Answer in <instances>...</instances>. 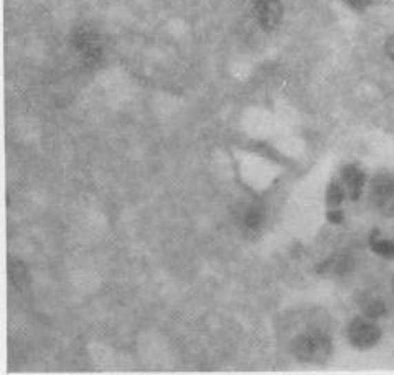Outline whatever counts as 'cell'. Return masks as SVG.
Instances as JSON below:
<instances>
[{"instance_id": "6da1fadb", "label": "cell", "mask_w": 394, "mask_h": 375, "mask_svg": "<svg viewBox=\"0 0 394 375\" xmlns=\"http://www.w3.org/2000/svg\"><path fill=\"white\" fill-rule=\"evenodd\" d=\"M330 338L324 332L315 331L308 332V334H302L294 339L292 343V354L295 359L302 362H325L330 356Z\"/></svg>"}, {"instance_id": "7a4b0ae2", "label": "cell", "mask_w": 394, "mask_h": 375, "mask_svg": "<svg viewBox=\"0 0 394 375\" xmlns=\"http://www.w3.org/2000/svg\"><path fill=\"white\" fill-rule=\"evenodd\" d=\"M73 45L76 51L81 54L83 61L88 65H95L103 57V45L97 32L90 25H81L75 30L73 33Z\"/></svg>"}, {"instance_id": "3957f363", "label": "cell", "mask_w": 394, "mask_h": 375, "mask_svg": "<svg viewBox=\"0 0 394 375\" xmlns=\"http://www.w3.org/2000/svg\"><path fill=\"white\" fill-rule=\"evenodd\" d=\"M350 343L358 349H370L378 344L381 330L368 318H355L348 327Z\"/></svg>"}, {"instance_id": "277c9868", "label": "cell", "mask_w": 394, "mask_h": 375, "mask_svg": "<svg viewBox=\"0 0 394 375\" xmlns=\"http://www.w3.org/2000/svg\"><path fill=\"white\" fill-rule=\"evenodd\" d=\"M284 8L281 0H257L256 2V17L257 22L264 30H274L281 23Z\"/></svg>"}, {"instance_id": "5b68a950", "label": "cell", "mask_w": 394, "mask_h": 375, "mask_svg": "<svg viewBox=\"0 0 394 375\" xmlns=\"http://www.w3.org/2000/svg\"><path fill=\"white\" fill-rule=\"evenodd\" d=\"M342 180L343 185H345L346 191H348L351 199H359V196L363 193L364 183H366V176L358 166L348 165L343 168L342 172Z\"/></svg>"}, {"instance_id": "8992f818", "label": "cell", "mask_w": 394, "mask_h": 375, "mask_svg": "<svg viewBox=\"0 0 394 375\" xmlns=\"http://www.w3.org/2000/svg\"><path fill=\"white\" fill-rule=\"evenodd\" d=\"M355 267V260L350 257V255H340V257H333L328 259L327 262L322 263V267H319V274H324V272H333L337 275H345L348 272L353 270Z\"/></svg>"}, {"instance_id": "52a82bcc", "label": "cell", "mask_w": 394, "mask_h": 375, "mask_svg": "<svg viewBox=\"0 0 394 375\" xmlns=\"http://www.w3.org/2000/svg\"><path fill=\"white\" fill-rule=\"evenodd\" d=\"M8 274H10V281L17 290H23L30 281L28 270L25 263L19 259H10V265H8Z\"/></svg>"}, {"instance_id": "ba28073f", "label": "cell", "mask_w": 394, "mask_h": 375, "mask_svg": "<svg viewBox=\"0 0 394 375\" xmlns=\"http://www.w3.org/2000/svg\"><path fill=\"white\" fill-rule=\"evenodd\" d=\"M373 196L375 201L380 198H386V196L394 194V178L391 174H378L371 183Z\"/></svg>"}, {"instance_id": "9c48e42d", "label": "cell", "mask_w": 394, "mask_h": 375, "mask_svg": "<svg viewBox=\"0 0 394 375\" xmlns=\"http://www.w3.org/2000/svg\"><path fill=\"white\" fill-rule=\"evenodd\" d=\"M359 306H362L366 318H380L386 313V306H384L383 301L371 295H364L362 300H359Z\"/></svg>"}, {"instance_id": "30bf717a", "label": "cell", "mask_w": 394, "mask_h": 375, "mask_svg": "<svg viewBox=\"0 0 394 375\" xmlns=\"http://www.w3.org/2000/svg\"><path fill=\"white\" fill-rule=\"evenodd\" d=\"M370 245L376 254L381 257L394 259V241H384L378 236V231H375L370 237Z\"/></svg>"}, {"instance_id": "8fae6325", "label": "cell", "mask_w": 394, "mask_h": 375, "mask_svg": "<svg viewBox=\"0 0 394 375\" xmlns=\"http://www.w3.org/2000/svg\"><path fill=\"white\" fill-rule=\"evenodd\" d=\"M262 217H264V212H262L261 207L253 206L244 212L243 223L248 229H257L262 223Z\"/></svg>"}, {"instance_id": "7c38bea8", "label": "cell", "mask_w": 394, "mask_h": 375, "mask_svg": "<svg viewBox=\"0 0 394 375\" xmlns=\"http://www.w3.org/2000/svg\"><path fill=\"white\" fill-rule=\"evenodd\" d=\"M343 196H345V191H343L340 183L337 181L330 183L327 188V203L330 206H338V204H342Z\"/></svg>"}, {"instance_id": "4fadbf2b", "label": "cell", "mask_w": 394, "mask_h": 375, "mask_svg": "<svg viewBox=\"0 0 394 375\" xmlns=\"http://www.w3.org/2000/svg\"><path fill=\"white\" fill-rule=\"evenodd\" d=\"M376 204L384 216H394V194L376 199Z\"/></svg>"}, {"instance_id": "5bb4252c", "label": "cell", "mask_w": 394, "mask_h": 375, "mask_svg": "<svg viewBox=\"0 0 394 375\" xmlns=\"http://www.w3.org/2000/svg\"><path fill=\"white\" fill-rule=\"evenodd\" d=\"M343 2L348 3L355 10H364L368 7V3H370V0H343Z\"/></svg>"}, {"instance_id": "9a60e30c", "label": "cell", "mask_w": 394, "mask_h": 375, "mask_svg": "<svg viewBox=\"0 0 394 375\" xmlns=\"http://www.w3.org/2000/svg\"><path fill=\"white\" fill-rule=\"evenodd\" d=\"M327 219H328L332 224H340L342 221H343V212L338 211V210L330 211L328 214H327Z\"/></svg>"}, {"instance_id": "2e32d148", "label": "cell", "mask_w": 394, "mask_h": 375, "mask_svg": "<svg viewBox=\"0 0 394 375\" xmlns=\"http://www.w3.org/2000/svg\"><path fill=\"white\" fill-rule=\"evenodd\" d=\"M384 48H386V53H388V57L391 58L393 61H394V35L388 38V41H386V46H384Z\"/></svg>"}, {"instance_id": "e0dca14e", "label": "cell", "mask_w": 394, "mask_h": 375, "mask_svg": "<svg viewBox=\"0 0 394 375\" xmlns=\"http://www.w3.org/2000/svg\"><path fill=\"white\" fill-rule=\"evenodd\" d=\"M393 288H394V280H393Z\"/></svg>"}]
</instances>
